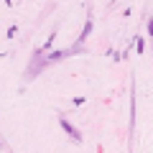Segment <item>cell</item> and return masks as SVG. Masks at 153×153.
I'll return each mask as SVG.
<instances>
[{"label":"cell","instance_id":"obj_1","mask_svg":"<svg viewBox=\"0 0 153 153\" xmlns=\"http://www.w3.org/2000/svg\"><path fill=\"white\" fill-rule=\"evenodd\" d=\"M61 125H64V130L69 133V135L74 138V140H79V133H76V130H74V128H71V125H69V123H66V120H61Z\"/></svg>","mask_w":153,"mask_h":153}]
</instances>
